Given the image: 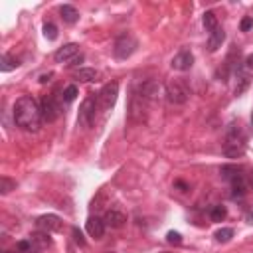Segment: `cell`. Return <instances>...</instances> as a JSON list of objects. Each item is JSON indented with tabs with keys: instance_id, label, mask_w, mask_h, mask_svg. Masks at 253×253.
Returning <instances> with one entry per match:
<instances>
[{
	"instance_id": "6da1fadb",
	"label": "cell",
	"mask_w": 253,
	"mask_h": 253,
	"mask_svg": "<svg viewBox=\"0 0 253 253\" xmlns=\"http://www.w3.org/2000/svg\"><path fill=\"white\" fill-rule=\"evenodd\" d=\"M14 123L26 130V132H36L40 130L42 125V109L38 105V101L30 95H22L20 99H16L14 103Z\"/></svg>"
},
{
	"instance_id": "7a4b0ae2",
	"label": "cell",
	"mask_w": 253,
	"mask_h": 253,
	"mask_svg": "<svg viewBox=\"0 0 253 253\" xmlns=\"http://www.w3.org/2000/svg\"><path fill=\"white\" fill-rule=\"evenodd\" d=\"M247 146V136L243 128L237 123H229L225 130V144H223V154L227 158H241Z\"/></svg>"
},
{
	"instance_id": "3957f363",
	"label": "cell",
	"mask_w": 253,
	"mask_h": 253,
	"mask_svg": "<svg viewBox=\"0 0 253 253\" xmlns=\"http://www.w3.org/2000/svg\"><path fill=\"white\" fill-rule=\"evenodd\" d=\"M164 95H166V99H168L170 103H174V105H182V103L188 101V97H190V89H188V85H186L184 81H180V79H172L170 83H166V87H164Z\"/></svg>"
},
{
	"instance_id": "277c9868",
	"label": "cell",
	"mask_w": 253,
	"mask_h": 253,
	"mask_svg": "<svg viewBox=\"0 0 253 253\" xmlns=\"http://www.w3.org/2000/svg\"><path fill=\"white\" fill-rule=\"evenodd\" d=\"M134 49H136V38L132 36V34H121L117 40H115V47H113V51H115V57L117 59H126V57H130L132 53H134Z\"/></svg>"
},
{
	"instance_id": "5b68a950",
	"label": "cell",
	"mask_w": 253,
	"mask_h": 253,
	"mask_svg": "<svg viewBox=\"0 0 253 253\" xmlns=\"http://www.w3.org/2000/svg\"><path fill=\"white\" fill-rule=\"evenodd\" d=\"M117 95H119V83H117V81L107 83V85L99 91V95L95 97V99H97V107H99L101 111L113 109L115 103H117Z\"/></svg>"
},
{
	"instance_id": "8992f818",
	"label": "cell",
	"mask_w": 253,
	"mask_h": 253,
	"mask_svg": "<svg viewBox=\"0 0 253 253\" xmlns=\"http://www.w3.org/2000/svg\"><path fill=\"white\" fill-rule=\"evenodd\" d=\"M95 109H97V99L87 97L81 105H79V113H77V123L83 128H89L95 121Z\"/></svg>"
},
{
	"instance_id": "52a82bcc",
	"label": "cell",
	"mask_w": 253,
	"mask_h": 253,
	"mask_svg": "<svg viewBox=\"0 0 253 253\" xmlns=\"http://www.w3.org/2000/svg\"><path fill=\"white\" fill-rule=\"evenodd\" d=\"M40 109H42V119H43L45 123H53V121H57L59 115H61V105L55 101L53 95H45V97L42 99V103H40Z\"/></svg>"
},
{
	"instance_id": "ba28073f",
	"label": "cell",
	"mask_w": 253,
	"mask_h": 253,
	"mask_svg": "<svg viewBox=\"0 0 253 253\" xmlns=\"http://www.w3.org/2000/svg\"><path fill=\"white\" fill-rule=\"evenodd\" d=\"M63 225L61 217H57L55 213H47V215H40L36 219V227L40 231H45V233H53V231H59Z\"/></svg>"
},
{
	"instance_id": "9c48e42d",
	"label": "cell",
	"mask_w": 253,
	"mask_h": 253,
	"mask_svg": "<svg viewBox=\"0 0 253 253\" xmlns=\"http://www.w3.org/2000/svg\"><path fill=\"white\" fill-rule=\"evenodd\" d=\"M160 89H162L160 81H156V79H146V81H142V83L138 85V91H136V93H138L142 99L150 101V99H156V97L160 95Z\"/></svg>"
},
{
	"instance_id": "30bf717a",
	"label": "cell",
	"mask_w": 253,
	"mask_h": 253,
	"mask_svg": "<svg viewBox=\"0 0 253 253\" xmlns=\"http://www.w3.org/2000/svg\"><path fill=\"white\" fill-rule=\"evenodd\" d=\"M194 65V55L190 49H180L174 57H172V67L178 71H188Z\"/></svg>"
},
{
	"instance_id": "8fae6325",
	"label": "cell",
	"mask_w": 253,
	"mask_h": 253,
	"mask_svg": "<svg viewBox=\"0 0 253 253\" xmlns=\"http://www.w3.org/2000/svg\"><path fill=\"white\" fill-rule=\"evenodd\" d=\"M75 55H79V45L77 43H65L63 47H59L57 51H55V61L57 63H69Z\"/></svg>"
},
{
	"instance_id": "7c38bea8",
	"label": "cell",
	"mask_w": 253,
	"mask_h": 253,
	"mask_svg": "<svg viewBox=\"0 0 253 253\" xmlns=\"http://www.w3.org/2000/svg\"><path fill=\"white\" fill-rule=\"evenodd\" d=\"M103 221H105V225H109V227H113V229H119V227H123V225H125L126 215H125L119 208H111V210L105 213Z\"/></svg>"
},
{
	"instance_id": "4fadbf2b",
	"label": "cell",
	"mask_w": 253,
	"mask_h": 253,
	"mask_svg": "<svg viewBox=\"0 0 253 253\" xmlns=\"http://www.w3.org/2000/svg\"><path fill=\"white\" fill-rule=\"evenodd\" d=\"M144 111H146V99H142L138 93H134L132 99H130V119L142 121L144 119Z\"/></svg>"
},
{
	"instance_id": "5bb4252c",
	"label": "cell",
	"mask_w": 253,
	"mask_h": 253,
	"mask_svg": "<svg viewBox=\"0 0 253 253\" xmlns=\"http://www.w3.org/2000/svg\"><path fill=\"white\" fill-rule=\"evenodd\" d=\"M229 184H231V198H233V200H239V198H243V196L247 194V188H249L247 176L239 174V176H235Z\"/></svg>"
},
{
	"instance_id": "9a60e30c",
	"label": "cell",
	"mask_w": 253,
	"mask_h": 253,
	"mask_svg": "<svg viewBox=\"0 0 253 253\" xmlns=\"http://www.w3.org/2000/svg\"><path fill=\"white\" fill-rule=\"evenodd\" d=\"M223 40H225V32H223L221 26H217L213 32H210V38H208V49H210V51H217V49L221 47Z\"/></svg>"
},
{
	"instance_id": "2e32d148",
	"label": "cell",
	"mask_w": 253,
	"mask_h": 253,
	"mask_svg": "<svg viewBox=\"0 0 253 253\" xmlns=\"http://www.w3.org/2000/svg\"><path fill=\"white\" fill-rule=\"evenodd\" d=\"M87 233L91 235V237H95V239H99V237H103V233H105V221L101 219V217H89L87 219Z\"/></svg>"
},
{
	"instance_id": "e0dca14e",
	"label": "cell",
	"mask_w": 253,
	"mask_h": 253,
	"mask_svg": "<svg viewBox=\"0 0 253 253\" xmlns=\"http://www.w3.org/2000/svg\"><path fill=\"white\" fill-rule=\"evenodd\" d=\"M59 14H61V18H63L65 24H75V22L79 20V12H77L73 6H69V4H63V6L59 8Z\"/></svg>"
},
{
	"instance_id": "ac0fdd59",
	"label": "cell",
	"mask_w": 253,
	"mask_h": 253,
	"mask_svg": "<svg viewBox=\"0 0 253 253\" xmlns=\"http://www.w3.org/2000/svg\"><path fill=\"white\" fill-rule=\"evenodd\" d=\"M235 77H237V83H235V95H241V93L249 87V75H247L241 67H237V69H235Z\"/></svg>"
},
{
	"instance_id": "d6986e66",
	"label": "cell",
	"mask_w": 253,
	"mask_h": 253,
	"mask_svg": "<svg viewBox=\"0 0 253 253\" xmlns=\"http://www.w3.org/2000/svg\"><path fill=\"white\" fill-rule=\"evenodd\" d=\"M97 77H99V71L93 67H81L75 71V79L79 81H97Z\"/></svg>"
},
{
	"instance_id": "ffe728a7",
	"label": "cell",
	"mask_w": 253,
	"mask_h": 253,
	"mask_svg": "<svg viewBox=\"0 0 253 253\" xmlns=\"http://www.w3.org/2000/svg\"><path fill=\"white\" fill-rule=\"evenodd\" d=\"M221 178L223 180H227V182H231L235 176H239L241 174V168L239 166H235V164H225V166H221Z\"/></svg>"
},
{
	"instance_id": "44dd1931",
	"label": "cell",
	"mask_w": 253,
	"mask_h": 253,
	"mask_svg": "<svg viewBox=\"0 0 253 253\" xmlns=\"http://www.w3.org/2000/svg\"><path fill=\"white\" fill-rule=\"evenodd\" d=\"M210 217H211V221H223V219L227 217V208L221 206V204L211 206V208H210Z\"/></svg>"
},
{
	"instance_id": "7402d4cb",
	"label": "cell",
	"mask_w": 253,
	"mask_h": 253,
	"mask_svg": "<svg viewBox=\"0 0 253 253\" xmlns=\"http://www.w3.org/2000/svg\"><path fill=\"white\" fill-rule=\"evenodd\" d=\"M30 239H32L34 245H38V247H49V245H51L49 233H45V231H38V233H34Z\"/></svg>"
},
{
	"instance_id": "603a6c76",
	"label": "cell",
	"mask_w": 253,
	"mask_h": 253,
	"mask_svg": "<svg viewBox=\"0 0 253 253\" xmlns=\"http://www.w3.org/2000/svg\"><path fill=\"white\" fill-rule=\"evenodd\" d=\"M20 65V61L16 57H10V55H2L0 57V71H12Z\"/></svg>"
},
{
	"instance_id": "cb8c5ba5",
	"label": "cell",
	"mask_w": 253,
	"mask_h": 253,
	"mask_svg": "<svg viewBox=\"0 0 253 253\" xmlns=\"http://www.w3.org/2000/svg\"><path fill=\"white\" fill-rule=\"evenodd\" d=\"M202 20H204V26H206L208 32H213V30L219 26V24H217V16H215L213 12H204V18H202Z\"/></svg>"
},
{
	"instance_id": "d4e9b609",
	"label": "cell",
	"mask_w": 253,
	"mask_h": 253,
	"mask_svg": "<svg viewBox=\"0 0 253 253\" xmlns=\"http://www.w3.org/2000/svg\"><path fill=\"white\" fill-rule=\"evenodd\" d=\"M14 188H16V182H14V180H10L8 176H2V178H0V194H2V196L10 194Z\"/></svg>"
},
{
	"instance_id": "484cf974",
	"label": "cell",
	"mask_w": 253,
	"mask_h": 253,
	"mask_svg": "<svg viewBox=\"0 0 253 253\" xmlns=\"http://www.w3.org/2000/svg\"><path fill=\"white\" fill-rule=\"evenodd\" d=\"M231 237H233V229H231V227H221V229L215 231V239H217L219 243H227Z\"/></svg>"
},
{
	"instance_id": "4316f807",
	"label": "cell",
	"mask_w": 253,
	"mask_h": 253,
	"mask_svg": "<svg viewBox=\"0 0 253 253\" xmlns=\"http://www.w3.org/2000/svg\"><path fill=\"white\" fill-rule=\"evenodd\" d=\"M75 97H77V87H75V85H69V87H65V89H63L61 99H63L65 103H71Z\"/></svg>"
},
{
	"instance_id": "83f0119b",
	"label": "cell",
	"mask_w": 253,
	"mask_h": 253,
	"mask_svg": "<svg viewBox=\"0 0 253 253\" xmlns=\"http://www.w3.org/2000/svg\"><path fill=\"white\" fill-rule=\"evenodd\" d=\"M43 36H45L47 40H55V38H57V28H55L51 22L43 24Z\"/></svg>"
},
{
	"instance_id": "f1b7e54d",
	"label": "cell",
	"mask_w": 253,
	"mask_h": 253,
	"mask_svg": "<svg viewBox=\"0 0 253 253\" xmlns=\"http://www.w3.org/2000/svg\"><path fill=\"white\" fill-rule=\"evenodd\" d=\"M166 241L168 243H174V245H180L182 243V235L178 231H168L166 233Z\"/></svg>"
},
{
	"instance_id": "f546056e",
	"label": "cell",
	"mask_w": 253,
	"mask_h": 253,
	"mask_svg": "<svg viewBox=\"0 0 253 253\" xmlns=\"http://www.w3.org/2000/svg\"><path fill=\"white\" fill-rule=\"evenodd\" d=\"M71 235H73V241H75L77 245H81V247L85 245V239H83V233H81V231H79L77 227H73V229H71Z\"/></svg>"
},
{
	"instance_id": "4dcf8cb0",
	"label": "cell",
	"mask_w": 253,
	"mask_h": 253,
	"mask_svg": "<svg viewBox=\"0 0 253 253\" xmlns=\"http://www.w3.org/2000/svg\"><path fill=\"white\" fill-rule=\"evenodd\" d=\"M239 28H241V32H247L249 28H253V18H251V16H245V18L241 20Z\"/></svg>"
},
{
	"instance_id": "1f68e13d",
	"label": "cell",
	"mask_w": 253,
	"mask_h": 253,
	"mask_svg": "<svg viewBox=\"0 0 253 253\" xmlns=\"http://www.w3.org/2000/svg\"><path fill=\"white\" fill-rule=\"evenodd\" d=\"M83 59H85V57H83V53H79V55H75V57H73V59H71L67 65H71V67H73V65H79Z\"/></svg>"
},
{
	"instance_id": "d6a6232c",
	"label": "cell",
	"mask_w": 253,
	"mask_h": 253,
	"mask_svg": "<svg viewBox=\"0 0 253 253\" xmlns=\"http://www.w3.org/2000/svg\"><path fill=\"white\" fill-rule=\"evenodd\" d=\"M243 63H245V67H247L249 71H253V53H249V55L245 57V61H243Z\"/></svg>"
},
{
	"instance_id": "836d02e7",
	"label": "cell",
	"mask_w": 253,
	"mask_h": 253,
	"mask_svg": "<svg viewBox=\"0 0 253 253\" xmlns=\"http://www.w3.org/2000/svg\"><path fill=\"white\" fill-rule=\"evenodd\" d=\"M245 221H247V223H251V225H253V208H249V211H247V213H245Z\"/></svg>"
},
{
	"instance_id": "e575fe53",
	"label": "cell",
	"mask_w": 253,
	"mask_h": 253,
	"mask_svg": "<svg viewBox=\"0 0 253 253\" xmlns=\"http://www.w3.org/2000/svg\"><path fill=\"white\" fill-rule=\"evenodd\" d=\"M247 184L253 188V168H251V170H249V174H247Z\"/></svg>"
},
{
	"instance_id": "d590c367",
	"label": "cell",
	"mask_w": 253,
	"mask_h": 253,
	"mask_svg": "<svg viewBox=\"0 0 253 253\" xmlns=\"http://www.w3.org/2000/svg\"><path fill=\"white\" fill-rule=\"evenodd\" d=\"M49 77H51V73H47V75H42V77H40V83H45V81H49Z\"/></svg>"
},
{
	"instance_id": "8d00e7d4",
	"label": "cell",
	"mask_w": 253,
	"mask_h": 253,
	"mask_svg": "<svg viewBox=\"0 0 253 253\" xmlns=\"http://www.w3.org/2000/svg\"><path fill=\"white\" fill-rule=\"evenodd\" d=\"M28 253H40V251H38V247H36V245H34V247H32V249H30V251H28Z\"/></svg>"
},
{
	"instance_id": "74e56055",
	"label": "cell",
	"mask_w": 253,
	"mask_h": 253,
	"mask_svg": "<svg viewBox=\"0 0 253 253\" xmlns=\"http://www.w3.org/2000/svg\"><path fill=\"white\" fill-rule=\"evenodd\" d=\"M251 126H253V113H251Z\"/></svg>"
},
{
	"instance_id": "f35d334b",
	"label": "cell",
	"mask_w": 253,
	"mask_h": 253,
	"mask_svg": "<svg viewBox=\"0 0 253 253\" xmlns=\"http://www.w3.org/2000/svg\"><path fill=\"white\" fill-rule=\"evenodd\" d=\"M2 253H10V251H2Z\"/></svg>"
},
{
	"instance_id": "ab89813d",
	"label": "cell",
	"mask_w": 253,
	"mask_h": 253,
	"mask_svg": "<svg viewBox=\"0 0 253 253\" xmlns=\"http://www.w3.org/2000/svg\"><path fill=\"white\" fill-rule=\"evenodd\" d=\"M107 253H115V251H107Z\"/></svg>"
},
{
	"instance_id": "60d3db41",
	"label": "cell",
	"mask_w": 253,
	"mask_h": 253,
	"mask_svg": "<svg viewBox=\"0 0 253 253\" xmlns=\"http://www.w3.org/2000/svg\"><path fill=\"white\" fill-rule=\"evenodd\" d=\"M162 253H168V251H162Z\"/></svg>"
}]
</instances>
